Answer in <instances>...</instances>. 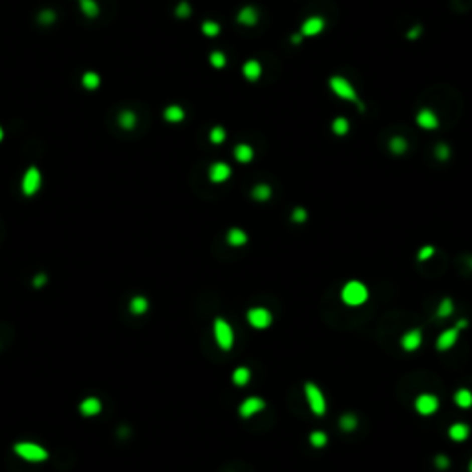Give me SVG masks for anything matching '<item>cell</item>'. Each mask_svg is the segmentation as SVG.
<instances>
[{
  "label": "cell",
  "mask_w": 472,
  "mask_h": 472,
  "mask_svg": "<svg viewBox=\"0 0 472 472\" xmlns=\"http://www.w3.org/2000/svg\"><path fill=\"white\" fill-rule=\"evenodd\" d=\"M369 297H371L369 286L365 284L364 280H358V279L347 280V282L342 286V290H340V299H342V302L347 308L364 306L365 302L369 301Z\"/></svg>",
  "instance_id": "obj_1"
},
{
  "label": "cell",
  "mask_w": 472,
  "mask_h": 472,
  "mask_svg": "<svg viewBox=\"0 0 472 472\" xmlns=\"http://www.w3.org/2000/svg\"><path fill=\"white\" fill-rule=\"evenodd\" d=\"M302 395H304L306 406H308V410L312 411V415H316V417L327 415L329 402H327L325 391L321 389L319 384H316V382H312V380H306L302 384Z\"/></svg>",
  "instance_id": "obj_2"
},
{
  "label": "cell",
  "mask_w": 472,
  "mask_h": 472,
  "mask_svg": "<svg viewBox=\"0 0 472 472\" xmlns=\"http://www.w3.org/2000/svg\"><path fill=\"white\" fill-rule=\"evenodd\" d=\"M212 336H214V342H216L218 349L223 351V353H229L233 351L234 343H236V332H234V327L229 323L227 319L218 316L212 321Z\"/></svg>",
  "instance_id": "obj_3"
},
{
  "label": "cell",
  "mask_w": 472,
  "mask_h": 472,
  "mask_svg": "<svg viewBox=\"0 0 472 472\" xmlns=\"http://www.w3.org/2000/svg\"><path fill=\"white\" fill-rule=\"evenodd\" d=\"M329 87H330V91L334 92L338 98H342V100H345V102L356 103L358 109L364 111V103L360 102L358 92H356V89H354L353 83H351L347 78H343V76H332V78L329 80Z\"/></svg>",
  "instance_id": "obj_4"
},
{
  "label": "cell",
  "mask_w": 472,
  "mask_h": 472,
  "mask_svg": "<svg viewBox=\"0 0 472 472\" xmlns=\"http://www.w3.org/2000/svg\"><path fill=\"white\" fill-rule=\"evenodd\" d=\"M245 321L253 330H267L273 325V312L266 306H251L245 312Z\"/></svg>",
  "instance_id": "obj_5"
},
{
  "label": "cell",
  "mask_w": 472,
  "mask_h": 472,
  "mask_svg": "<svg viewBox=\"0 0 472 472\" xmlns=\"http://www.w3.org/2000/svg\"><path fill=\"white\" fill-rule=\"evenodd\" d=\"M441 408V400H439L437 395L433 393H419L413 400V410H415L417 415L421 417H432L435 415Z\"/></svg>",
  "instance_id": "obj_6"
},
{
  "label": "cell",
  "mask_w": 472,
  "mask_h": 472,
  "mask_svg": "<svg viewBox=\"0 0 472 472\" xmlns=\"http://www.w3.org/2000/svg\"><path fill=\"white\" fill-rule=\"evenodd\" d=\"M266 400L262 397H258V395H249V397H245L242 402L238 404V417L240 419H244V421H249V419H253V417L260 415L262 411L266 410Z\"/></svg>",
  "instance_id": "obj_7"
},
{
  "label": "cell",
  "mask_w": 472,
  "mask_h": 472,
  "mask_svg": "<svg viewBox=\"0 0 472 472\" xmlns=\"http://www.w3.org/2000/svg\"><path fill=\"white\" fill-rule=\"evenodd\" d=\"M422 342H424L422 330L417 329V327H413V329H408L402 336H400L398 345H400V349H402L404 353L411 354V353H417V351L422 347Z\"/></svg>",
  "instance_id": "obj_8"
},
{
  "label": "cell",
  "mask_w": 472,
  "mask_h": 472,
  "mask_svg": "<svg viewBox=\"0 0 472 472\" xmlns=\"http://www.w3.org/2000/svg\"><path fill=\"white\" fill-rule=\"evenodd\" d=\"M461 330H457L455 327H450V329H444L443 332H439L437 340H435V351L437 353H448L457 345L459 342Z\"/></svg>",
  "instance_id": "obj_9"
},
{
  "label": "cell",
  "mask_w": 472,
  "mask_h": 472,
  "mask_svg": "<svg viewBox=\"0 0 472 472\" xmlns=\"http://www.w3.org/2000/svg\"><path fill=\"white\" fill-rule=\"evenodd\" d=\"M13 450L26 461H45L48 457V452L35 443H17Z\"/></svg>",
  "instance_id": "obj_10"
},
{
  "label": "cell",
  "mask_w": 472,
  "mask_h": 472,
  "mask_svg": "<svg viewBox=\"0 0 472 472\" xmlns=\"http://www.w3.org/2000/svg\"><path fill=\"white\" fill-rule=\"evenodd\" d=\"M231 176H233V168L223 161L212 163L211 168H209V181L214 183V185H222V183L229 181Z\"/></svg>",
  "instance_id": "obj_11"
},
{
  "label": "cell",
  "mask_w": 472,
  "mask_h": 472,
  "mask_svg": "<svg viewBox=\"0 0 472 472\" xmlns=\"http://www.w3.org/2000/svg\"><path fill=\"white\" fill-rule=\"evenodd\" d=\"M41 187V172L35 168V166H32V168H28L26 170V174H24L23 177V192L26 194V196H34L37 190H39Z\"/></svg>",
  "instance_id": "obj_12"
},
{
  "label": "cell",
  "mask_w": 472,
  "mask_h": 472,
  "mask_svg": "<svg viewBox=\"0 0 472 472\" xmlns=\"http://www.w3.org/2000/svg\"><path fill=\"white\" fill-rule=\"evenodd\" d=\"M446 435L452 443H465L466 439L470 437V426L463 421H455L448 426Z\"/></svg>",
  "instance_id": "obj_13"
},
{
  "label": "cell",
  "mask_w": 472,
  "mask_h": 472,
  "mask_svg": "<svg viewBox=\"0 0 472 472\" xmlns=\"http://www.w3.org/2000/svg\"><path fill=\"white\" fill-rule=\"evenodd\" d=\"M325 30V19L319 17V15H313V17H308L304 23L301 24V30L299 34L302 37H316Z\"/></svg>",
  "instance_id": "obj_14"
},
{
  "label": "cell",
  "mask_w": 472,
  "mask_h": 472,
  "mask_svg": "<svg viewBox=\"0 0 472 472\" xmlns=\"http://www.w3.org/2000/svg\"><path fill=\"white\" fill-rule=\"evenodd\" d=\"M225 242H227L229 247L240 249V247H245V245L249 244V234L245 233L242 227H231L225 233Z\"/></svg>",
  "instance_id": "obj_15"
},
{
  "label": "cell",
  "mask_w": 472,
  "mask_h": 472,
  "mask_svg": "<svg viewBox=\"0 0 472 472\" xmlns=\"http://www.w3.org/2000/svg\"><path fill=\"white\" fill-rule=\"evenodd\" d=\"M415 122H417V125H419V127H422V129H426V131L437 129V127H439L437 114L433 113L432 109H421V111L417 113Z\"/></svg>",
  "instance_id": "obj_16"
},
{
  "label": "cell",
  "mask_w": 472,
  "mask_h": 472,
  "mask_svg": "<svg viewBox=\"0 0 472 472\" xmlns=\"http://www.w3.org/2000/svg\"><path fill=\"white\" fill-rule=\"evenodd\" d=\"M273 196V188L269 187L267 183H256L255 187L251 188V199L256 203H266Z\"/></svg>",
  "instance_id": "obj_17"
},
{
  "label": "cell",
  "mask_w": 472,
  "mask_h": 472,
  "mask_svg": "<svg viewBox=\"0 0 472 472\" xmlns=\"http://www.w3.org/2000/svg\"><path fill=\"white\" fill-rule=\"evenodd\" d=\"M251 378H253V373H251V369L247 365H238V367L233 371V375H231V382H233V386H236V387L249 386Z\"/></svg>",
  "instance_id": "obj_18"
},
{
  "label": "cell",
  "mask_w": 472,
  "mask_h": 472,
  "mask_svg": "<svg viewBox=\"0 0 472 472\" xmlns=\"http://www.w3.org/2000/svg\"><path fill=\"white\" fill-rule=\"evenodd\" d=\"M242 74L247 81H258L262 78V65L256 59H247L242 65Z\"/></svg>",
  "instance_id": "obj_19"
},
{
  "label": "cell",
  "mask_w": 472,
  "mask_h": 472,
  "mask_svg": "<svg viewBox=\"0 0 472 472\" xmlns=\"http://www.w3.org/2000/svg\"><path fill=\"white\" fill-rule=\"evenodd\" d=\"M452 398L459 410H470L472 408V389H468V387H457Z\"/></svg>",
  "instance_id": "obj_20"
},
{
  "label": "cell",
  "mask_w": 472,
  "mask_h": 472,
  "mask_svg": "<svg viewBox=\"0 0 472 472\" xmlns=\"http://www.w3.org/2000/svg\"><path fill=\"white\" fill-rule=\"evenodd\" d=\"M455 312V302L452 297H443L441 301L437 302V308H435V316L439 319H448L452 318Z\"/></svg>",
  "instance_id": "obj_21"
},
{
  "label": "cell",
  "mask_w": 472,
  "mask_h": 472,
  "mask_svg": "<svg viewBox=\"0 0 472 472\" xmlns=\"http://www.w3.org/2000/svg\"><path fill=\"white\" fill-rule=\"evenodd\" d=\"M338 426H340V430H342V432L351 433V432H354V430L360 426V421H358V417H356V413H353V411H347V413H343V415L338 419Z\"/></svg>",
  "instance_id": "obj_22"
},
{
  "label": "cell",
  "mask_w": 472,
  "mask_h": 472,
  "mask_svg": "<svg viewBox=\"0 0 472 472\" xmlns=\"http://www.w3.org/2000/svg\"><path fill=\"white\" fill-rule=\"evenodd\" d=\"M236 21L244 26H255L258 23V12L253 6H244L236 15Z\"/></svg>",
  "instance_id": "obj_23"
},
{
  "label": "cell",
  "mask_w": 472,
  "mask_h": 472,
  "mask_svg": "<svg viewBox=\"0 0 472 472\" xmlns=\"http://www.w3.org/2000/svg\"><path fill=\"white\" fill-rule=\"evenodd\" d=\"M234 159L238 161V163H242V165H247V163H251V161L255 159V149L251 148L249 144H236L234 146Z\"/></svg>",
  "instance_id": "obj_24"
},
{
  "label": "cell",
  "mask_w": 472,
  "mask_h": 472,
  "mask_svg": "<svg viewBox=\"0 0 472 472\" xmlns=\"http://www.w3.org/2000/svg\"><path fill=\"white\" fill-rule=\"evenodd\" d=\"M308 443L316 450L325 448L329 444V433L325 432V430H312L310 435H308Z\"/></svg>",
  "instance_id": "obj_25"
},
{
  "label": "cell",
  "mask_w": 472,
  "mask_h": 472,
  "mask_svg": "<svg viewBox=\"0 0 472 472\" xmlns=\"http://www.w3.org/2000/svg\"><path fill=\"white\" fill-rule=\"evenodd\" d=\"M80 410H81V413H83V415L92 417V415H96V413H100V410H102V404H100V400H98V398H94V397L85 398V400L81 402Z\"/></svg>",
  "instance_id": "obj_26"
},
{
  "label": "cell",
  "mask_w": 472,
  "mask_h": 472,
  "mask_svg": "<svg viewBox=\"0 0 472 472\" xmlns=\"http://www.w3.org/2000/svg\"><path fill=\"white\" fill-rule=\"evenodd\" d=\"M165 120L170 122V124H177V122H183L185 120V111L179 105H168L165 109Z\"/></svg>",
  "instance_id": "obj_27"
},
{
  "label": "cell",
  "mask_w": 472,
  "mask_h": 472,
  "mask_svg": "<svg viewBox=\"0 0 472 472\" xmlns=\"http://www.w3.org/2000/svg\"><path fill=\"white\" fill-rule=\"evenodd\" d=\"M332 133H334L336 137H345L349 131H351V124H349L347 118H343V116H338V118H334V122H332Z\"/></svg>",
  "instance_id": "obj_28"
},
{
  "label": "cell",
  "mask_w": 472,
  "mask_h": 472,
  "mask_svg": "<svg viewBox=\"0 0 472 472\" xmlns=\"http://www.w3.org/2000/svg\"><path fill=\"white\" fill-rule=\"evenodd\" d=\"M389 151L395 155H402L408 151V140L402 137H393L389 140Z\"/></svg>",
  "instance_id": "obj_29"
},
{
  "label": "cell",
  "mask_w": 472,
  "mask_h": 472,
  "mask_svg": "<svg viewBox=\"0 0 472 472\" xmlns=\"http://www.w3.org/2000/svg\"><path fill=\"white\" fill-rule=\"evenodd\" d=\"M435 253H437L435 245L424 244L422 247H419V251H417V262H430L433 256H435Z\"/></svg>",
  "instance_id": "obj_30"
},
{
  "label": "cell",
  "mask_w": 472,
  "mask_h": 472,
  "mask_svg": "<svg viewBox=\"0 0 472 472\" xmlns=\"http://www.w3.org/2000/svg\"><path fill=\"white\" fill-rule=\"evenodd\" d=\"M118 124L124 127V129H133L135 124H137V116L133 111H122L118 116Z\"/></svg>",
  "instance_id": "obj_31"
},
{
  "label": "cell",
  "mask_w": 472,
  "mask_h": 472,
  "mask_svg": "<svg viewBox=\"0 0 472 472\" xmlns=\"http://www.w3.org/2000/svg\"><path fill=\"white\" fill-rule=\"evenodd\" d=\"M81 83H83V87H85V89H89V91H94V89H98V87H100V76H98L96 72H85V74H83V78H81Z\"/></svg>",
  "instance_id": "obj_32"
},
{
  "label": "cell",
  "mask_w": 472,
  "mask_h": 472,
  "mask_svg": "<svg viewBox=\"0 0 472 472\" xmlns=\"http://www.w3.org/2000/svg\"><path fill=\"white\" fill-rule=\"evenodd\" d=\"M308 220V211L304 207H295L290 214V222L295 223V225H302V223Z\"/></svg>",
  "instance_id": "obj_33"
},
{
  "label": "cell",
  "mask_w": 472,
  "mask_h": 472,
  "mask_svg": "<svg viewBox=\"0 0 472 472\" xmlns=\"http://www.w3.org/2000/svg\"><path fill=\"white\" fill-rule=\"evenodd\" d=\"M225 138H227V133H225V129H223L222 125H216V127H212L211 133H209V140H211L212 144H223L225 142Z\"/></svg>",
  "instance_id": "obj_34"
},
{
  "label": "cell",
  "mask_w": 472,
  "mask_h": 472,
  "mask_svg": "<svg viewBox=\"0 0 472 472\" xmlns=\"http://www.w3.org/2000/svg\"><path fill=\"white\" fill-rule=\"evenodd\" d=\"M81 12H83V15H87V17H96L98 12H100V8H98L96 0H81Z\"/></svg>",
  "instance_id": "obj_35"
},
{
  "label": "cell",
  "mask_w": 472,
  "mask_h": 472,
  "mask_svg": "<svg viewBox=\"0 0 472 472\" xmlns=\"http://www.w3.org/2000/svg\"><path fill=\"white\" fill-rule=\"evenodd\" d=\"M433 466H435V470H448L450 466H452V459H450L446 454H437L435 457H433Z\"/></svg>",
  "instance_id": "obj_36"
},
{
  "label": "cell",
  "mask_w": 472,
  "mask_h": 472,
  "mask_svg": "<svg viewBox=\"0 0 472 472\" xmlns=\"http://www.w3.org/2000/svg\"><path fill=\"white\" fill-rule=\"evenodd\" d=\"M148 306H149L148 299H144V297H135L129 304V310L133 313H144L146 310H148Z\"/></svg>",
  "instance_id": "obj_37"
},
{
  "label": "cell",
  "mask_w": 472,
  "mask_h": 472,
  "mask_svg": "<svg viewBox=\"0 0 472 472\" xmlns=\"http://www.w3.org/2000/svg\"><path fill=\"white\" fill-rule=\"evenodd\" d=\"M201 32L207 37H216L220 34V24L214 23V21H205V23L201 24Z\"/></svg>",
  "instance_id": "obj_38"
},
{
  "label": "cell",
  "mask_w": 472,
  "mask_h": 472,
  "mask_svg": "<svg viewBox=\"0 0 472 472\" xmlns=\"http://www.w3.org/2000/svg\"><path fill=\"white\" fill-rule=\"evenodd\" d=\"M209 61H211L214 69H223L227 65V57H225L223 52H212L211 56H209Z\"/></svg>",
  "instance_id": "obj_39"
},
{
  "label": "cell",
  "mask_w": 472,
  "mask_h": 472,
  "mask_svg": "<svg viewBox=\"0 0 472 472\" xmlns=\"http://www.w3.org/2000/svg\"><path fill=\"white\" fill-rule=\"evenodd\" d=\"M433 153H435V157H437L439 161H443V163L450 159V148L446 144H437L435 149H433Z\"/></svg>",
  "instance_id": "obj_40"
},
{
  "label": "cell",
  "mask_w": 472,
  "mask_h": 472,
  "mask_svg": "<svg viewBox=\"0 0 472 472\" xmlns=\"http://www.w3.org/2000/svg\"><path fill=\"white\" fill-rule=\"evenodd\" d=\"M190 13H192V8H190V4H188V2H181V4L176 8V15L179 19L190 17Z\"/></svg>",
  "instance_id": "obj_41"
},
{
  "label": "cell",
  "mask_w": 472,
  "mask_h": 472,
  "mask_svg": "<svg viewBox=\"0 0 472 472\" xmlns=\"http://www.w3.org/2000/svg\"><path fill=\"white\" fill-rule=\"evenodd\" d=\"M421 34H422V28H421V26H413V28H411L410 32L406 34V37H408V39H417V37H419Z\"/></svg>",
  "instance_id": "obj_42"
},
{
  "label": "cell",
  "mask_w": 472,
  "mask_h": 472,
  "mask_svg": "<svg viewBox=\"0 0 472 472\" xmlns=\"http://www.w3.org/2000/svg\"><path fill=\"white\" fill-rule=\"evenodd\" d=\"M54 19H56V17H54V13H52V12H43V13H41V21H43V23H52Z\"/></svg>",
  "instance_id": "obj_43"
},
{
  "label": "cell",
  "mask_w": 472,
  "mask_h": 472,
  "mask_svg": "<svg viewBox=\"0 0 472 472\" xmlns=\"http://www.w3.org/2000/svg\"><path fill=\"white\" fill-rule=\"evenodd\" d=\"M454 327H455L457 330H461V332H463V330H465L466 327H468V321H466V319H457Z\"/></svg>",
  "instance_id": "obj_44"
},
{
  "label": "cell",
  "mask_w": 472,
  "mask_h": 472,
  "mask_svg": "<svg viewBox=\"0 0 472 472\" xmlns=\"http://www.w3.org/2000/svg\"><path fill=\"white\" fill-rule=\"evenodd\" d=\"M45 282H46V277H45V275H43V273H41V275H37V277H35V280H34V284L37 286V288H41V286L45 284Z\"/></svg>",
  "instance_id": "obj_45"
},
{
  "label": "cell",
  "mask_w": 472,
  "mask_h": 472,
  "mask_svg": "<svg viewBox=\"0 0 472 472\" xmlns=\"http://www.w3.org/2000/svg\"><path fill=\"white\" fill-rule=\"evenodd\" d=\"M302 39H304V37H302L301 34L291 35V43H293V45H301V43H302Z\"/></svg>",
  "instance_id": "obj_46"
},
{
  "label": "cell",
  "mask_w": 472,
  "mask_h": 472,
  "mask_svg": "<svg viewBox=\"0 0 472 472\" xmlns=\"http://www.w3.org/2000/svg\"><path fill=\"white\" fill-rule=\"evenodd\" d=\"M466 470L472 472V457H470V461H468V465H466Z\"/></svg>",
  "instance_id": "obj_47"
},
{
  "label": "cell",
  "mask_w": 472,
  "mask_h": 472,
  "mask_svg": "<svg viewBox=\"0 0 472 472\" xmlns=\"http://www.w3.org/2000/svg\"><path fill=\"white\" fill-rule=\"evenodd\" d=\"M4 138V131H2V127H0V140Z\"/></svg>",
  "instance_id": "obj_48"
}]
</instances>
